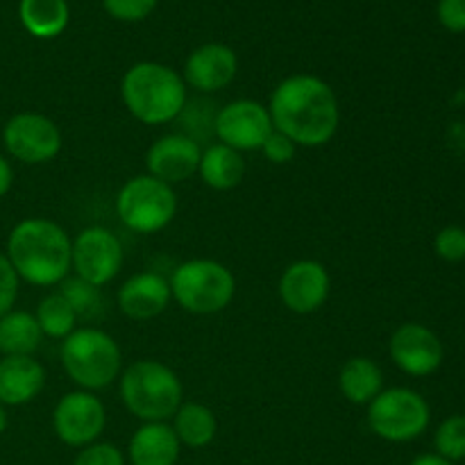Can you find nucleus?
Returning a JSON list of instances; mask_svg holds the SVG:
<instances>
[{"mask_svg":"<svg viewBox=\"0 0 465 465\" xmlns=\"http://www.w3.org/2000/svg\"><path fill=\"white\" fill-rule=\"evenodd\" d=\"M272 127L295 145L321 148L330 143L341 125V104L322 77L289 75L275 86L268 103Z\"/></svg>","mask_w":465,"mask_h":465,"instance_id":"nucleus-1","label":"nucleus"},{"mask_svg":"<svg viewBox=\"0 0 465 465\" xmlns=\"http://www.w3.org/2000/svg\"><path fill=\"white\" fill-rule=\"evenodd\" d=\"M18 280L35 286L62 284L71 271L73 241L48 218H25L7 236V252Z\"/></svg>","mask_w":465,"mask_h":465,"instance_id":"nucleus-2","label":"nucleus"},{"mask_svg":"<svg viewBox=\"0 0 465 465\" xmlns=\"http://www.w3.org/2000/svg\"><path fill=\"white\" fill-rule=\"evenodd\" d=\"M127 112L143 125H163L184 112L186 82L175 68L159 62H139L121 80Z\"/></svg>","mask_w":465,"mask_h":465,"instance_id":"nucleus-3","label":"nucleus"},{"mask_svg":"<svg viewBox=\"0 0 465 465\" xmlns=\"http://www.w3.org/2000/svg\"><path fill=\"white\" fill-rule=\"evenodd\" d=\"M121 400L143 422H166L184 402V389L171 366L154 359L134 361L121 372Z\"/></svg>","mask_w":465,"mask_h":465,"instance_id":"nucleus-4","label":"nucleus"},{"mask_svg":"<svg viewBox=\"0 0 465 465\" xmlns=\"http://www.w3.org/2000/svg\"><path fill=\"white\" fill-rule=\"evenodd\" d=\"M62 366L80 391L95 393L121 377L123 354L114 336L98 327H80L62 341Z\"/></svg>","mask_w":465,"mask_h":465,"instance_id":"nucleus-5","label":"nucleus"},{"mask_svg":"<svg viewBox=\"0 0 465 465\" xmlns=\"http://www.w3.org/2000/svg\"><path fill=\"white\" fill-rule=\"evenodd\" d=\"M168 282L173 300L193 316H213L225 312L236 293L232 271L213 259H189L175 268Z\"/></svg>","mask_w":465,"mask_h":465,"instance_id":"nucleus-6","label":"nucleus"},{"mask_svg":"<svg viewBox=\"0 0 465 465\" xmlns=\"http://www.w3.org/2000/svg\"><path fill=\"white\" fill-rule=\"evenodd\" d=\"M116 216L136 234H157L177 216V193L153 175H136L116 195Z\"/></svg>","mask_w":465,"mask_h":465,"instance_id":"nucleus-7","label":"nucleus"},{"mask_svg":"<svg viewBox=\"0 0 465 465\" xmlns=\"http://www.w3.org/2000/svg\"><path fill=\"white\" fill-rule=\"evenodd\" d=\"M368 427L375 436L389 443H409L422 436L430 427L431 411L427 400L411 389L381 391L368 404Z\"/></svg>","mask_w":465,"mask_h":465,"instance_id":"nucleus-8","label":"nucleus"},{"mask_svg":"<svg viewBox=\"0 0 465 465\" xmlns=\"http://www.w3.org/2000/svg\"><path fill=\"white\" fill-rule=\"evenodd\" d=\"M5 150L16 162L39 166L53 162L62 150V132L53 118L36 112L14 114L3 127Z\"/></svg>","mask_w":465,"mask_h":465,"instance_id":"nucleus-9","label":"nucleus"},{"mask_svg":"<svg viewBox=\"0 0 465 465\" xmlns=\"http://www.w3.org/2000/svg\"><path fill=\"white\" fill-rule=\"evenodd\" d=\"M107 425L103 400L89 391H73L59 398L53 411V430L68 448H86L95 443Z\"/></svg>","mask_w":465,"mask_h":465,"instance_id":"nucleus-10","label":"nucleus"},{"mask_svg":"<svg viewBox=\"0 0 465 465\" xmlns=\"http://www.w3.org/2000/svg\"><path fill=\"white\" fill-rule=\"evenodd\" d=\"M123 243L116 234L94 225L82 230L73 241L71 268L80 280L94 286H104L116 280L123 268Z\"/></svg>","mask_w":465,"mask_h":465,"instance_id":"nucleus-11","label":"nucleus"},{"mask_svg":"<svg viewBox=\"0 0 465 465\" xmlns=\"http://www.w3.org/2000/svg\"><path fill=\"white\" fill-rule=\"evenodd\" d=\"M213 132L218 136V143L239 150V153H248V150H262L275 127H272L266 104H262L259 100L241 98L227 103L216 114Z\"/></svg>","mask_w":465,"mask_h":465,"instance_id":"nucleus-12","label":"nucleus"},{"mask_svg":"<svg viewBox=\"0 0 465 465\" xmlns=\"http://www.w3.org/2000/svg\"><path fill=\"white\" fill-rule=\"evenodd\" d=\"M331 291V277L316 259H300L291 263L280 277L277 293L282 304L298 316H309L322 309Z\"/></svg>","mask_w":465,"mask_h":465,"instance_id":"nucleus-13","label":"nucleus"},{"mask_svg":"<svg viewBox=\"0 0 465 465\" xmlns=\"http://www.w3.org/2000/svg\"><path fill=\"white\" fill-rule=\"evenodd\" d=\"M395 366L411 377H427L443 363V343L430 327L420 322H404L393 331L389 343Z\"/></svg>","mask_w":465,"mask_h":465,"instance_id":"nucleus-14","label":"nucleus"},{"mask_svg":"<svg viewBox=\"0 0 465 465\" xmlns=\"http://www.w3.org/2000/svg\"><path fill=\"white\" fill-rule=\"evenodd\" d=\"M200 157H203V150L193 136L166 134L150 145L145 154V166H148V175L173 186L198 173Z\"/></svg>","mask_w":465,"mask_h":465,"instance_id":"nucleus-15","label":"nucleus"},{"mask_svg":"<svg viewBox=\"0 0 465 465\" xmlns=\"http://www.w3.org/2000/svg\"><path fill=\"white\" fill-rule=\"evenodd\" d=\"M239 71L236 53L225 44H204L186 57L184 82L200 94H213L234 82Z\"/></svg>","mask_w":465,"mask_h":465,"instance_id":"nucleus-16","label":"nucleus"},{"mask_svg":"<svg viewBox=\"0 0 465 465\" xmlns=\"http://www.w3.org/2000/svg\"><path fill=\"white\" fill-rule=\"evenodd\" d=\"M171 282L159 272H136L118 289V309L132 321H153L171 304Z\"/></svg>","mask_w":465,"mask_h":465,"instance_id":"nucleus-17","label":"nucleus"},{"mask_svg":"<svg viewBox=\"0 0 465 465\" xmlns=\"http://www.w3.org/2000/svg\"><path fill=\"white\" fill-rule=\"evenodd\" d=\"M45 386V371L35 357L0 359V404L23 407Z\"/></svg>","mask_w":465,"mask_h":465,"instance_id":"nucleus-18","label":"nucleus"},{"mask_svg":"<svg viewBox=\"0 0 465 465\" xmlns=\"http://www.w3.org/2000/svg\"><path fill=\"white\" fill-rule=\"evenodd\" d=\"M182 443L168 422H145L132 434L127 457L132 465H175Z\"/></svg>","mask_w":465,"mask_h":465,"instance_id":"nucleus-19","label":"nucleus"},{"mask_svg":"<svg viewBox=\"0 0 465 465\" xmlns=\"http://www.w3.org/2000/svg\"><path fill=\"white\" fill-rule=\"evenodd\" d=\"M245 159L239 150H232L223 143H212L203 150L198 175L213 191H232L243 182Z\"/></svg>","mask_w":465,"mask_h":465,"instance_id":"nucleus-20","label":"nucleus"},{"mask_svg":"<svg viewBox=\"0 0 465 465\" xmlns=\"http://www.w3.org/2000/svg\"><path fill=\"white\" fill-rule=\"evenodd\" d=\"M339 389L348 402L368 407L384 391L381 368L368 357H352L341 366Z\"/></svg>","mask_w":465,"mask_h":465,"instance_id":"nucleus-21","label":"nucleus"},{"mask_svg":"<svg viewBox=\"0 0 465 465\" xmlns=\"http://www.w3.org/2000/svg\"><path fill=\"white\" fill-rule=\"evenodd\" d=\"M18 18L36 39H54L68 27L71 9L66 0H21Z\"/></svg>","mask_w":465,"mask_h":465,"instance_id":"nucleus-22","label":"nucleus"},{"mask_svg":"<svg viewBox=\"0 0 465 465\" xmlns=\"http://www.w3.org/2000/svg\"><path fill=\"white\" fill-rule=\"evenodd\" d=\"M41 327L35 313L12 312L0 318V354L3 357H32L39 350Z\"/></svg>","mask_w":465,"mask_h":465,"instance_id":"nucleus-23","label":"nucleus"},{"mask_svg":"<svg viewBox=\"0 0 465 465\" xmlns=\"http://www.w3.org/2000/svg\"><path fill=\"white\" fill-rule=\"evenodd\" d=\"M173 431L177 434V440L186 448H207L218 434L216 413L207 404L182 402V407L173 416Z\"/></svg>","mask_w":465,"mask_h":465,"instance_id":"nucleus-24","label":"nucleus"},{"mask_svg":"<svg viewBox=\"0 0 465 465\" xmlns=\"http://www.w3.org/2000/svg\"><path fill=\"white\" fill-rule=\"evenodd\" d=\"M36 322L41 327V334L50 336V339H59L64 341L71 331L77 330V316L73 312L71 304L66 302L62 293H50L45 295L44 300L39 302L35 313Z\"/></svg>","mask_w":465,"mask_h":465,"instance_id":"nucleus-25","label":"nucleus"},{"mask_svg":"<svg viewBox=\"0 0 465 465\" xmlns=\"http://www.w3.org/2000/svg\"><path fill=\"white\" fill-rule=\"evenodd\" d=\"M59 293H62L64 298H66V302L71 304L73 312H75V316H77V321H80V318H91L100 307L98 286L80 280L77 275L66 277V280L59 284Z\"/></svg>","mask_w":465,"mask_h":465,"instance_id":"nucleus-26","label":"nucleus"},{"mask_svg":"<svg viewBox=\"0 0 465 465\" xmlns=\"http://www.w3.org/2000/svg\"><path fill=\"white\" fill-rule=\"evenodd\" d=\"M436 454L448 461L465 459V416H450L434 434Z\"/></svg>","mask_w":465,"mask_h":465,"instance_id":"nucleus-27","label":"nucleus"},{"mask_svg":"<svg viewBox=\"0 0 465 465\" xmlns=\"http://www.w3.org/2000/svg\"><path fill=\"white\" fill-rule=\"evenodd\" d=\"M159 0H103L104 12L116 21L136 23L148 18L154 12Z\"/></svg>","mask_w":465,"mask_h":465,"instance_id":"nucleus-28","label":"nucleus"},{"mask_svg":"<svg viewBox=\"0 0 465 465\" xmlns=\"http://www.w3.org/2000/svg\"><path fill=\"white\" fill-rule=\"evenodd\" d=\"M434 250L445 262H463L465 259V230L463 227L450 225L436 234Z\"/></svg>","mask_w":465,"mask_h":465,"instance_id":"nucleus-29","label":"nucleus"},{"mask_svg":"<svg viewBox=\"0 0 465 465\" xmlns=\"http://www.w3.org/2000/svg\"><path fill=\"white\" fill-rule=\"evenodd\" d=\"M73 465H125V457L114 443H91L80 450Z\"/></svg>","mask_w":465,"mask_h":465,"instance_id":"nucleus-30","label":"nucleus"},{"mask_svg":"<svg viewBox=\"0 0 465 465\" xmlns=\"http://www.w3.org/2000/svg\"><path fill=\"white\" fill-rule=\"evenodd\" d=\"M18 275L12 268L9 259L0 252V318L12 312L18 298Z\"/></svg>","mask_w":465,"mask_h":465,"instance_id":"nucleus-31","label":"nucleus"},{"mask_svg":"<svg viewBox=\"0 0 465 465\" xmlns=\"http://www.w3.org/2000/svg\"><path fill=\"white\" fill-rule=\"evenodd\" d=\"M262 153H263V157L268 159V162L282 166V163L293 162L295 153H298V145H295L293 141L289 139V136L275 130L271 136H268L266 143L262 145Z\"/></svg>","mask_w":465,"mask_h":465,"instance_id":"nucleus-32","label":"nucleus"},{"mask_svg":"<svg viewBox=\"0 0 465 465\" xmlns=\"http://www.w3.org/2000/svg\"><path fill=\"white\" fill-rule=\"evenodd\" d=\"M439 21L445 30L463 35L465 32V0H440Z\"/></svg>","mask_w":465,"mask_h":465,"instance_id":"nucleus-33","label":"nucleus"},{"mask_svg":"<svg viewBox=\"0 0 465 465\" xmlns=\"http://www.w3.org/2000/svg\"><path fill=\"white\" fill-rule=\"evenodd\" d=\"M12 184H14L12 163H9L7 159H5L3 154H0V198H5V195L9 193Z\"/></svg>","mask_w":465,"mask_h":465,"instance_id":"nucleus-34","label":"nucleus"},{"mask_svg":"<svg viewBox=\"0 0 465 465\" xmlns=\"http://www.w3.org/2000/svg\"><path fill=\"white\" fill-rule=\"evenodd\" d=\"M411 465H454V463L448 461V459L439 457V454H422V457L413 459Z\"/></svg>","mask_w":465,"mask_h":465,"instance_id":"nucleus-35","label":"nucleus"},{"mask_svg":"<svg viewBox=\"0 0 465 465\" xmlns=\"http://www.w3.org/2000/svg\"><path fill=\"white\" fill-rule=\"evenodd\" d=\"M7 430V411H5V404H0V436Z\"/></svg>","mask_w":465,"mask_h":465,"instance_id":"nucleus-36","label":"nucleus"}]
</instances>
